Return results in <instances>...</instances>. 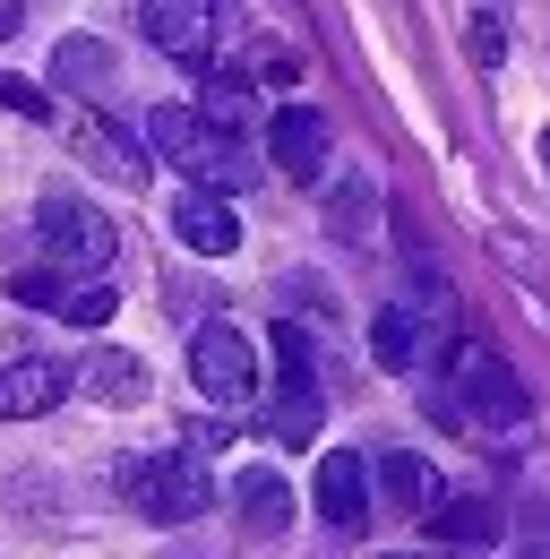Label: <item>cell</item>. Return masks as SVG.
<instances>
[{"mask_svg":"<svg viewBox=\"0 0 550 559\" xmlns=\"http://www.w3.org/2000/svg\"><path fill=\"white\" fill-rule=\"evenodd\" d=\"M146 146L155 155H172L199 190H250L267 164H259V139H224V130H206L190 104H155L146 112Z\"/></svg>","mask_w":550,"mask_h":559,"instance_id":"cell-1","label":"cell"},{"mask_svg":"<svg viewBox=\"0 0 550 559\" xmlns=\"http://www.w3.org/2000/svg\"><path fill=\"white\" fill-rule=\"evenodd\" d=\"M456 379H465V396H447L439 414L465 421L474 439H525V430H534V396H525V379H516L490 345L456 353Z\"/></svg>","mask_w":550,"mask_h":559,"instance_id":"cell-2","label":"cell"},{"mask_svg":"<svg viewBox=\"0 0 550 559\" xmlns=\"http://www.w3.org/2000/svg\"><path fill=\"white\" fill-rule=\"evenodd\" d=\"M112 483L130 490V508L146 516V525H190V516H206V456L199 448H164V456H138V465H121Z\"/></svg>","mask_w":550,"mask_h":559,"instance_id":"cell-3","label":"cell"},{"mask_svg":"<svg viewBox=\"0 0 550 559\" xmlns=\"http://www.w3.org/2000/svg\"><path fill=\"white\" fill-rule=\"evenodd\" d=\"M35 233H44V259H52V276H104L112 267V250H121V233H112V215L86 207V199H44L35 207Z\"/></svg>","mask_w":550,"mask_h":559,"instance_id":"cell-4","label":"cell"},{"mask_svg":"<svg viewBox=\"0 0 550 559\" xmlns=\"http://www.w3.org/2000/svg\"><path fill=\"white\" fill-rule=\"evenodd\" d=\"M250 379H259L250 336H241L232 319H206L199 336H190V388H199V396H215V405H232V396H250Z\"/></svg>","mask_w":550,"mask_h":559,"instance_id":"cell-5","label":"cell"},{"mask_svg":"<svg viewBox=\"0 0 550 559\" xmlns=\"http://www.w3.org/2000/svg\"><path fill=\"white\" fill-rule=\"evenodd\" d=\"M430 534H439V551H499L507 543V508L490 490H447L430 508Z\"/></svg>","mask_w":550,"mask_h":559,"instance_id":"cell-6","label":"cell"},{"mask_svg":"<svg viewBox=\"0 0 550 559\" xmlns=\"http://www.w3.org/2000/svg\"><path fill=\"white\" fill-rule=\"evenodd\" d=\"M138 35L172 61H206L215 44V0H138Z\"/></svg>","mask_w":550,"mask_h":559,"instance_id":"cell-7","label":"cell"},{"mask_svg":"<svg viewBox=\"0 0 550 559\" xmlns=\"http://www.w3.org/2000/svg\"><path fill=\"white\" fill-rule=\"evenodd\" d=\"M259 155H275L292 181H319L327 173V121L310 104H284V112H267V130H259Z\"/></svg>","mask_w":550,"mask_h":559,"instance_id":"cell-8","label":"cell"},{"mask_svg":"<svg viewBox=\"0 0 550 559\" xmlns=\"http://www.w3.org/2000/svg\"><path fill=\"white\" fill-rule=\"evenodd\" d=\"M69 396V361H44V353H17L0 361V421H35Z\"/></svg>","mask_w":550,"mask_h":559,"instance_id":"cell-9","label":"cell"},{"mask_svg":"<svg viewBox=\"0 0 550 559\" xmlns=\"http://www.w3.org/2000/svg\"><path fill=\"white\" fill-rule=\"evenodd\" d=\"M69 146L104 173V181H121V190H138L146 181V155H138L130 130H112V121H95V112H69Z\"/></svg>","mask_w":550,"mask_h":559,"instance_id":"cell-10","label":"cell"},{"mask_svg":"<svg viewBox=\"0 0 550 559\" xmlns=\"http://www.w3.org/2000/svg\"><path fill=\"white\" fill-rule=\"evenodd\" d=\"M319 516L336 534H361L370 525V465L344 448V456H319Z\"/></svg>","mask_w":550,"mask_h":559,"instance_id":"cell-11","label":"cell"},{"mask_svg":"<svg viewBox=\"0 0 550 559\" xmlns=\"http://www.w3.org/2000/svg\"><path fill=\"white\" fill-rule=\"evenodd\" d=\"M370 483L387 490L396 508H421V516H430V508L447 499V483H439V465H430V456H412V448H387V456L370 465Z\"/></svg>","mask_w":550,"mask_h":559,"instance_id":"cell-12","label":"cell"},{"mask_svg":"<svg viewBox=\"0 0 550 559\" xmlns=\"http://www.w3.org/2000/svg\"><path fill=\"white\" fill-rule=\"evenodd\" d=\"M69 388H86L95 405H138V396H146V361L104 345V353H86V361L69 370Z\"/></svg>","mask_w":550,"mask_h":559,"instance_id":"cell-13","label":"cell"},{"mask_svg":"<svg viewBox=\"0 0 550 559\" xmlns=\"http://www.w3.org/2000/svg\"><path fill=\"white\" fill-rule=\"evenodd\" d=\"M172 224H181V241L206 250V259H232V250H241V215L224 207V199H206V190H190V199L172 207Z\"/></svg>","mask_w":550,"mask_h":559,"instance_id":"cell-14","label":"cell"},{"mask_svg":"<svg viewBox=\"0 0 550 559\" xmlns=\"http://www.w3.org/2000/svg\"><path fill=\"white\" fill-rule=\"evenodd\" d=\"M232 499H241V525H250V534H284V525H292V483H284L275 465H250Z\"/></svg>","mask_w":550,"mask_h":559,"instance_id":"cell-15","label":"cell"},{"mask_svg":"<svg viewBox=\"0 0 550 559\" xmlns=\"http://www.w3.org/2000/svg\"><path fill=\"white\" fill-rule=\"evenodd\" d=\"M199 121H206V130H224V139H259V130H267V121H259V95H250L241 78H206Z\"/></svg>","mask_w":550,"mask_h":559,"instance_id":"cell-16","label":"cell"},{"mask_svg":"<svg viewBox=\"0 0 550 559\" xmlns=\"http://www.w3.org/2000/svg\"><path fill=\"white\" fill-rule=\"evenodd\" d=\"M327 224H336L344 241H370L379 233V181L370 173H344L336 190H327Z\"/></svg>","mask_w":550,"mask_h":559,"instance_id":"cell-17","label":"cell"},{"mask_svg":"<svg viewBox=\"0 0 550 559\" xmlns=\"http://www.w3.org/2000/svg\"><path fill=\"white\" fill-rule=\"evenodd\" d=\"M267 430H275V448H310L319 439V388H275Z\"/></svg>","mask_w":550,"mask_h":559,"instance_id":"cell-18","label":"cell"},{"mask_svg":"<svg viewBox=\"0 0 550 559\" xmlns=\"http://www.w3.org/2000/svg\"><path fill=\"white\" fill-rule=\"evenodd\" d=\"M370 353H379V370H421V328L405 310H379L370 319Z\"/></svg>","mask_w":550,"mask_h":559,"instance_id":"cell-19","label":"cell"},{"mask_svg":"<svg viewBox=\"0 0 550 559\" xmlns=\"http://www.w3.org/2000/svg\"><path fill=\"white\" fill-rule=\"evenodd\" d=\"M52 78H61V86H104V78H112V44H95V35H61Z\"/></svg>","mask_w":550,"mask_h":559,"instance_id":"cell-20","label":"cell"},{"mask_svg":"<svg viewBox=\"0 0 550 559\" xmlns=\"http://www.w3.org/2000/svg\"><path fill=\"white\" fill-rule=\"evenodd\" d=\"M52 310H69L77 328H104V319L121 310V293H112L104 276H77V284H61V301H52Z\"/></svg>","mask_w":550,"mask_h":559,"instance_id":"cell-21","label":"cell"},{"mask_svg":"<svg viewBox=\"0 0 550 559\" xmlns=\"http://www.w3.org/2000/svg\"><path fill=\"white\" fill-rule=\"evenodd\" d=\"M275 388H319V379H310V336H301L292 319L275 328Z\"/></svg>","mask_w":550,"mask_h":559,"instance_id":"cell-22","label":"cell"},{"mask_svg":"<svg viewBox=\"0 0 550 559\" xmlns=\"http://www.w3.org/2000/svg\"><path fill=\"white\" fill-rule=\"evenodd\" d=\"M292 70H301L292 52H275V44H259V52H250V78H241V86H275V78H292Z\"/></svg>","mask_w":550,"mask_h":559,"instance_id":"cell-23","label":"cell"},{"mask_svg":"<svg viewBox=\"0 0 550 559\" xmlns=\"http://www.w3.org/2000/svg\"><path fill=\"white\" fill-rule=\"evenodd\" d=\"M9 293H17V301H35V310H52V301H61V276H52V267H26Z\"/></svg>","mask_w":550,"mask_h":559,"instance_id":"cell-24","label":"cell"},{"mask_svg":"<svg viewBox=\"0 0 550 559\" xmlns=\"http://www.w3.org/2000/svg\"><path fill=\"white\" fill-rule=\"evenodd\" d=\"M0 104H9V112H26V121H44V112H52V104H44L26 78H0Z\"/></svg>","mask_w":550,"mask_h":559,"instance_id":"cell-25","label":"cell"},{"mask_svg":"<svg viewBox=\"0 0 550 559\" xmlns=\"http://www.w3.org/2000/svg\"><path fill=\"white\" fill-rule=\"evenodd\" d=\"M17 26H26V0H0V44H9Z\"/></svg>","mask_w":550,"mask_h":559,"instance_id":"cell-26","label":"cell"},{"mask_svg":"<svg viewBox=\"0 0 550 559\" xmlns=\"http://www.w3.org/2000/svg\"><path fill=\"white\" fill-rule=\"evenodd\" d=\"M396 559H447V551H396Z\"/></svg>","mask_w":550,"mask_h":559,"instance_id":"cell-27","label":"cell"}]
</instances>
